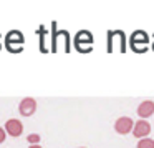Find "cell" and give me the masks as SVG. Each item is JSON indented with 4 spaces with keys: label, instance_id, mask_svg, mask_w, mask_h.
<instances>
[{
    "label": "cell",
    "instance_id": "8",
    "mask_svg": "<svg viewBox=\"0 0 154 148\" xmlns=\"http://www.w3.org/2000/svg\"><path fill=\"white\" fill-rule=\"evenodd\" d=\"M151 133V125L147 123L146 120H137L136 123H134V130H133V135L136 138H139V140H143V138H147Z\"/></svg>",
    "mask_w": 154,
    "mask_h": 148
},
{
    "label": "cell",
    "instance_id": "15",
    "mask_svg": "<svg viewBox=\"0 0 154 148\" xmlns=\"http://www.w3.org/2000/svg\"><path fill=\"white\" fill-rule=\"evenodd\" d=\"M28 148H42V146H40V145H30Z\"/></svg>",
    "mask_w": 154,
    "mask_h": 148
},
{
    "label": "cell",
    "instance_id": "4",
    "mask_svg": "<svg viewBox=\"0 0 154 148\" xmlns=\"http://www.w3.org/2000/svg\"><path fill=\"white\" fill-rule=\"evenodd\" d=\"M25 37L20 30H10L5 35V50L10 53H20L23 52Z\"/></svg>",
    "mask_w": 154,
    "mask_h": 148
},
{
    "label": "cell",
    "instance_id": "14",
    "mask_svg": "<svg viewBox=\"0 0 154 148\" xmlns=\"http://www.w3.org/2000/svg\"><path fill=\"white\" fill-rule=\"evenodd\" d=\"M5 137H7V131H5V128L0 127V143H4L5 141Z\"/></svg>",
    "mask_w": 154,
    "mask_h": 148
},
{
    "label": "cell",
    "instance_id": "11",
    "mask_svg": "<svg viewBox=\"0 0 154 148\" xmlns=\"http://www.w3.org/2000/svg\"><path fill=\"white\" fill-rule=\"evenodd\" d=\"M58 38H60V30H58L57 22H51V45H50V52L51 53H57L58 50Z\"/></svg>",
    "mask_w": 154,
    "mask_h": 148
},
{
    "label": "cell",
    "instance_id": "2",
    "mask_svg": "<svg viewBox=\"0 0 154 148\" xmlns=\"http://www.w3.org/2000/svg\"><path fill=\"white\" fill-rule=\"evenodd\" d=\"M149 35L144 30H134L129 37V47L134 53H144V52L149 50Z\"/></svg>",
    "mask_w": 154,
    "mask_h": 148
},
{
    "label": "cell",
    "instance_id": "9",
    "mask_svg": "<svg viewBox=\"0 0 154 148\" xmlns=\"http://www.w3.org/2000/svg\"><path fill=\"white\" fill-rule=\"evenodd\" d=\"M137 115L141 117V120L152 117L154 115V101L152 100H143L137 105Z\"/></svg>",
    "mask_w": 154,
    "mask_h": 148
},
{
    "label": "cell",
    "instance_id": "1",
    "mask_svg": "<svg viewBox=\"0 0 154 148\" xmlns=\"http://www.w3.org/2000/svg\"><path fill=\"white\" fill-rule=\"evenodd\" d=\"M106 52L108 53H114L119 52L124 53L126 52V35L123 30H108V37H106Z\"/></svg>",
    "mask_w": 154,
    "mask_h": 148
},
{
    "label": "cell",
    "instance_id": "5",
    "mask_svg": "<svg viewBox=\"0 0 154 148\" xmlns=\"http://www.w3.org/2000/svg\"><path fill=\"white\" fill-rule=\"evenodd\" d=\"M114 130L119 135H128L133 133L134 130V121L131 117H119L116 121H114Z\"/></svg>",
    "mask_w": 154,
    "mask_h": 148
},
{
    "label": "cell",
    "instance_id": "6",
    "mask_svg": "<svg viewBox=\"0 0 154 148\" xmlns=\"http://www.w3.org/2000/svg\"><path fill=\"white\" fill-rule=\"evenodd\" d=\"M18 111H20L22 117H32L37 111V100L32 97H25L18 105Z\"/></svg>",
    "mask_w": 154,
    "mask_h": 148
},
{
    "label": "cell",
    "instance_id": "17",
    "mask_svg": "<svg viewBox=\"0 0 154 148\" xmlns=\"http://www.w3.org/2000/svg\"><path fill=\"white\" fill-rule=\"evenodd\" d=\"M0 38H2V34H0ZM0 50H2V43H0Z\"/></svg>",
    "mask_w": 154,
    "mask_h": 148
},
{
    "label": "cell",
    "instance_id": "13",
    "mask_svg": "<svg viewBox=\"0 0 154 148\" xmlns=\"http://www.w3.org/2000/svg\"><path fill=\"white\" fill-rule=\"evenodd\" d=\"M40 140H42V138H40V135H38V133H30L27 137V141L30 145H40Z\"/></svg>",
    "mask_w": 154,
    "mask_h": 148
},
{
    "label": "cell",
    "instance_id": "16",
    "mask_svg": "<svg viewBox=\"0 0 154 148\" xmlns=\"http://www.w3.org/2000/svg\"><path fill=\"white\" fill-rule=\"evenodd\" d=\"M152 38H154V34H152ZM151 48H152V52H154V42H152V45H151Z\"/></svg>",
    "mask_w": 154,
    "mask_h": 148
},
{
    "label": "cell",
    "instance_id": "3",
    "mask_svg": "<svg viewBox=\"0 0 154 148\" xmlns=\"http://www.w3.org/2000/svg\"><path fill=\"white\" fill-rule=\"evenodd\" d=\"M93 34H91L90 30H80L76 32V35H75L73 38V45L75 48H76V52H80V53H90V52H93Z\"/></svg>",
    "mask_w": 154,
    "mask_h": 148
},
{
    "label": "cell",
    "instance_id": "7",
    "mask_svg": "<svg viewBox=\"0 0 154 148\" xmlns=\"http://www.w3.org/2000/svg\"><path fill=\"white\" fill-rule=\"evenodd\" d=\"M5 131H7L8 137L12 138H17L23 133V125L18 118H10V120L5 121Z\"/></svg>",
    "mask_w": 154,
    "mask_h": 148
},
{
    "label": "cell",
    "instance_id": "10",
    "mask_svg": "<svg viewBox=\"0 0 154 148\" xmlns=\"http://www.w3.org/2000/svg\"><path fill=\"white\" fill-rule=\"evenodd\" d=\"M47 28L45 25H38L37 35H38V47H40V53H48L50 48H47Z\"/></svg>",
    "mask_w": 154,
    "mask_h": 148
},
{
    "label": "cell",
    "instance_id": "18",
    "mask_svg": "<svg viewBox=\"0 0 154 148\" xmlns=\"http://www.w3.org/2000/svg\"><path fill=\"white\" fill-rule=\"evenodd\" d=\"M78 148H86V146H78Z\"/></svg>",
    "mask_w": 154,
    "mask_h": 148
},
{
    "label": "cell",
    "instance_id": "12",
    "mask_svg": "<svg viewBox=\"0 0 154 148\" xmlns=\"http://www.w3.org/2000/svg\"><path fill=\"white\" fill-rule=\"evenodd\" d=\"M136 148H154V140L152 138H143V140L137 141V146Z\"/></svg>",
    "mask_w": 154,
    "mask_h": 148
}]
</instances>
